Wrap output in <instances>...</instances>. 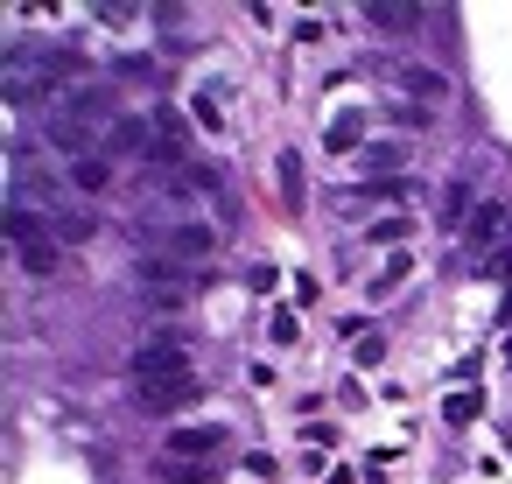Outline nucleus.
I'll return each instance as SVG.
<instances>
[{"label":"nucleus","mask_w":512,"mask_h":484,"mask_svg":"<svg viewBox=\"0 0 512 484\" xmlns=\"http://www.w3.org/2000/svg\"><path fill=\"white\" fill-rule=\"evenodd\" d=\"M134 386H141V400L148 407H176V400H190L197 393V372H190V358L176 351V344H141L134 351Z\"/></svg>","instance_id":"f257e3e1"},{"label":"nucleus","mask_w":512,"mask_h":484,"mask_svg":"<svg viewBox=\"0 0 512 484\" xmlns=\"http://www.w3.org/2000/svg\"><path fill=\"white\" fill-rule=\"evenodd\" d=\"M0 85H8V99H43V92H57L64 78H50L36 50H15V57H8V78H0Z\"/></svg>","instance_id":"f03ea898"},{"label":"nucleus","mask_w":512,"mask_h":484,"mask_svg":"<svg viewBox=\"0 0 512 484\" xmlns=\"http://www.w3.org/2000/svg\"><path fill=\"white\" fill-rule=\"evenodd\" d=\"M365 22L386 29V36H414V29H421V8H414V0H372Z\"/></svg>","instance_id":"7ed1b4c3"},{"label":"nucleus","mask_w":512,"mask_h":484,"mask_svg":"<svg viewBox=\"0 0 512 484\" xmlns=\"http://www.w3.org/2000/svg\"><path fill=\"white\" fill-rule=\"evenodd\" d=\"M113 148L120 155H162V134H148V120H113Z\"/></svg>","instance_id":"20e7f679"},{"label":"nucleus","mask_w":512,"mask_h":484,"mask_svg":"<svg viewBox=\"0 0 512 484\" xmlns=\"http://www.w3.org/2000/svg\"><path fill=\"white\" fill-rule=\"evenodd\" d=\"M225 449V428H169V456H211Z\"/></svg>","instance_id":"39448f33"},{"label":"nucleus","mask_w":512,"mask_h":484,"mask_svg":"<svg viewBox=\"0 0 512 484\" xmlns=\"http://www.w3.org/2000/svg\"><path fill=\"white\" fill-rule=\"evenodd\" d=\"M141 281L162 288L155 302H183V267H176V260H141Z\"/></svg>","instance_id":"423d86ee"},{"label":"nucleus","mask_w":512,"mask_h":484,"mask_svg":"<svg viewBox=\"0 0 512 484\" xmlns=\"http://www.w3.org/2000/svg\"><path fill=\"white\" fill-rule=\"evenodd\" d=\"M43 232H50V225H43L36 211H22V204H8V239H15L22 253H36V246H43Z\"/></svg>","instance_id":"0eeeda50"},{"label":"nucleus","mask_w":512,"mask_h":484,"mask_svg":"<svg viewBox=\"0 0 512 484\" xmlns=\"http://www.w3.org/2000/svg\"><path fill=\"white\" fill-rule=\"evenodd\" d=\"M50 141H57L71 162H85V155H92V127H78V120H57V127H50Z\"/></svg>","instance_id":"6e6552de"},{"label":"nucleus","mask_w":512,"mask_h":484,"mask_svg":"<svg viewBox=\"0 0 512 484\" xmlns=\"http://www.w3.org/2000/svg\"><path fill=\"white\" fill-rule=\"evenodd\" d=\"M113 183V169L99 162V155H85V162H71V190H85V197H99Z\"/></svg>","instance_id":"1a4fd4ad"},{"label":"nucleus","mask_w":512,"mask_h":484,"mask_svg":"<svg viewBox=\"0 0 512 484\" xmlns=\"http://www.w3.org/2000/svg\"><path fill=\"white\" fill-rule=\"evenodd\" d=\"M169 253H183V260H204V253H211V232H204V225H176V232H169Z\"/></svg>","instance_id":"9d476101"},{"label":"nucleus","mask_w":512,"mask_h":484,"mask_svg":"<svg viewBox=\"0 0 512 484\" xmlns=\"http://www.w3.org/2000/svg\"><path fill=\"white\" fill-rule=\"evenodd\" d=\"M400 85H407L414 99H428V106H442V99H449V85H442V78H428V71H400Z\"/></svg>","instance_id":"9b49d317"},{"label":"nucleus","mask_w":512,"mask_h":484,"mask_svg":"<svg viewBox=\"0 0 512 484\" xmlns=\"http://www.w3.org/2000/svg\"><path fill=\"white\" fill-rule=\"evenodd\" d=\"M71 113L78 120H99V113H113V92H71Z\"/></svg>","instance_id":"f8f14e48"},{"label":"nucleus","mask_w":512,"mask_h":484,"mask_svg":"<svg viewBox=\"0 0 512 484\" xmlns=\"http://www.w3.org/2000/svg\"><path fill=\"white\" fill-rule=\"evenodd\" d=\"M50 232H64V239H92V211H57Z\"/></svg>","instance_id":"ddd939ff"},{"label":"nucleus","mask_w":512,"mask_h":484,"mask_svg":"<svg viewBox=\"0 0 512 484\" xmlns=\"http://www.w3.org/2000/svg\"><path fill=\"white\" fill-rule=\"evenodd\" d=\"M498 225H505V211H498V204H477V218H470V246H484Z\"/></svg>","instance_id":"4468645a"},{"label":"nucleus","mask_w":512,"mask_h":484,"mask_svg":"<svg viewBox=\"0 0 512 484\" xmlns=\"http://www.w3.org/2000/svg\"><path fill=\"white\" fill-rule=\"evenodd\" d=\"M323 141H330V155H337V148H358V120H330Z\"/></svg>","instance_id":"2eb2a0df"},{"label":"nucleus","mask_w":512,"mask_h":484,"mask_svg":"<svg viewBox=\"0 0 512 484\" xmlns=\"http://www.w3.org/2000/svg\"><path fill=\"white\" fill-rule=\"evenodd\" d=\"M162 477H169V484H204L211 470H204V463H183V456H176V463H162Z\"/></svg>","instance_id":"dca6fc26"},{"label":"nucleus","mask_w":512,"mask_h":484,"mask_svg":"<svg viewBox=\"0 0 512 484\" xmlns=\"http://www.w3.org/2000/svg\"><path fill=\"white\" fill-rule=\"evenodd\" d=\"M22 267H29V274H50V267H57V253H50V246H36V253H22Z\"/></svg>","instance_id":"f3484780"}]
</instances>
